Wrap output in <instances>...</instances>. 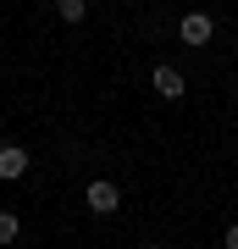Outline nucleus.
Listing matches in <instances>:
<instances>
[{
  "label": "nucleus",
  "mask_w": 238,
  "mask_h": 249,
  "mask_svg": "<svg viewBox=\"0 0 238 249\" xmlns=\"http://www.w3.org/2000/svg\"><path fill=\"white\" fill-rule=\"evenodd\" d=\"M221 244H227V249H238V222H233L227 232H221Z\"/></svg>",
  "instance_id": "0eeeda50"
},
{
  "label": "nucleus",
  "mask_w": 238,
  "mask_h": 249,
  "mask_svg": "<svg viewBox=\"0 0 238 249\" xmlns=\"http://www.w3.org/2000/svg\"><path fill=\"white\" fill-rule=\"evenodd\" d=\"M150 89L161 100H183V72H177V67H155L150 72Z\"/></svg>",
  "instance_id": "20e7f679"
},
{
  "label": "nucleus",
  "mask_w": 238,
  "mask_h": 249,
  "mask_svg": "<svg viewBox=\"0 0 238 249\" xmlns=\"http://www.w3.org/2000/svg\"><path fill=\"white\" fill-rule=\"evenodd\" d=\"M28 178V150L22 144H0V183H17Z\"/></svg>",
  "instance_id": "7ed1b4c3"
},
{
  "label": "nucleus",
  "mask_w": 238,
  "mask_h": 249,
  "mask_svg": "<svg viewBox=\"0 0 238 249\" xmlns=\"http://www.w3.org/2000/svg\"><path fill=\"white\" fill-rule=\"evenodd\" d=\"M55 11H61V22H83V17H89V6H83V0H61Z\"/></svg>",
  "instance_id": "39448f33"
},
{
  "label": "nucleus",
  "mask_w": 238,
  "mask_h": 249,
  "mask_svg": "<svg viewBox=\"0 0 238 249\" xmlns=\"http://www.w3.org/2000/svg\"><path fill=\"white\" fill-rule=\"evenodd\" d=\"M83 199H89V211H94V216H111L116 205H122V188H116L111 178H94V183H89V194H83Z\"/></svg>",
  "instance_id": "f257e3e1"
},
{
  "label": "nucleus",
  "mask_w": 238,
  "mask_h": 249,
  "mask_svg": "<svg viewBox=\"0 0 238 249\" xmlns=\"http://www.w3.org/2000/svg\"><path fill=\"white\" fill-rule=\"evenodd\" d=\"M0 244H17V216L0 211Z\"/></svg>",
  "instance_id": "423d86ee"
},
{
  "label": "nucleus",
  "mask_w": 238,
  "mask_h": 249,
  "mask_svg": "<svg viewBox=\"0 0 238 249\" xmlns=\"http://www.w3.org/2000/svg\"><path fill=\"white\" fill-rule=\"evenodd\" d=\"M211 34H216V22L205 17V11H188V17L177 22V39H183V45H211Z\"/></svg>",
  "instance_id": "f03ea898"
},
{
  "label": "nucleus",
  "mask_w": 238,
  "mask_h": 249,
  "mask_svg": "<svg viewBox=\"0 0 238 249\" xmlns=\"http://www.w3.org/2000/svg\"><path fill=\"white\" fill-rule=\"evenodd\" d=\"M144 249H161V244H144Z\"/></svg>",
  "instance_id": "6e6552de"
}]
</instances>
